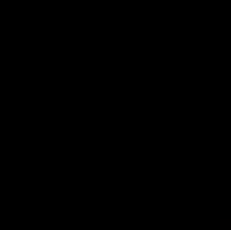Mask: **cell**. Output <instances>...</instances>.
Listing matches in <instances>:
<instances>
[]
</instances>
